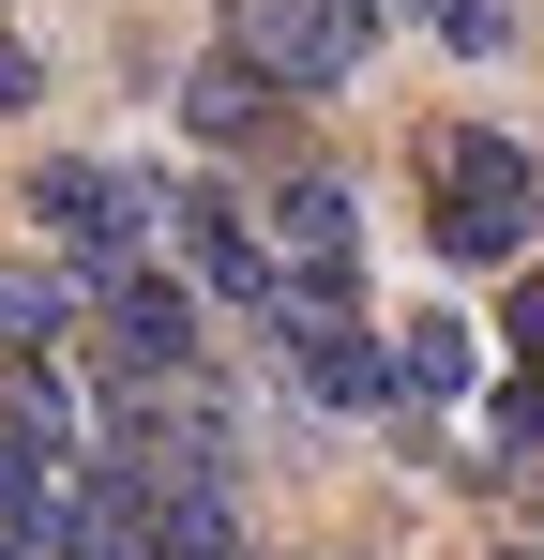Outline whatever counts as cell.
Masks as SVG:
<instances>
[{"label": "cell", "mask_w": 544, "mask_h": 560, "mask_svg": "<svg viewBox=\"0 0 544 560\" xmlns=\"http://www.w3.org/2000/svg\"><path fill=\"white\" fill-rule=\"evenodd\" d=\"M484 378V334L453 318V303H424V318H393V409H453Z\"/></svg>", "instance_id": "9"}, {"label": "cell", "mask_w": 544, "mask_h": 560, "mask_svg": "<svg viewBox=\"0 0 544 560\" xmlns=\"http://www.w3.org/2000/svg\"><path fill=\"white\" fill-rule=\"evenodd\" d=\"M258 258H272V288H348L363 273V197L333 167H287L258 197Z\"/></svg>", "instance_id": "7"}, {"label": "cell", "mask_w": 544, "mask_h": 560, "mask_svg": "<svg viewBox=\"0 0 544 560\" xmlns=\"http://www.w3.org/2000/svg\"><path fill=\"white\" fill-rule=\"evenodd\" d=\"M424 31H439L453 61H499V46H515V0H439Z\"/></svg>", "instance_id": "12"}, {"label": "cell", "mask_w": 544, "mask_h": 560, "mask_svg": "<svg viewBox=\"0 0 544 560\" xmlns=\"http://www.w3.org/2000/svg\"><path fill=\"white\" fill-rule=\"evenodd\" d=\"M378 15H439V0H378Z\"/></svg>", "instance_id": "15"}, {"label": "cell", "mask_w": 544, "mask_h": 560, "mask_svg": "<svg viewBox=\"0 0 544 560\" xmlns=\"http://www.w3.org/2000/svg\"><path fill=\"white\" fill-rule=\"evenodd\" d=\"M424 228H439V258H469V273H515L530 228H544V167L515 137H484V121H439L424 137Z\"/></svg>", "instance_id": "1"}, {"label": "cell", "mask_w": 544, "mask_h": 560, "mask_svg": "<svg viewBox=\"0 0 544 560\" xmlns=\"http://www.w3.org/2000/svg\"><path fill=\"white\" fill-rule=\"evenodd\" d=\"M515 560H530V546H515Z\"/></svg>", "instance_id": "16"}, {"label": "cell", "mask_w": 544, "mask_h": 560, "mask_svg": "<svg viewBox=\"0 0 544 560\" xmlns=\"http://www.w3.org/2000/svg\"><path fill=\"white\" fill-rule=\"evenodd\" d=\"M499 334H515V364H544V273H515V303H499Z\"/></svg>", "instance_id": "13"}, {"label": "cell", "mask_w": 544, "mask_h": 560, "mask_svg": "<svg viewBox=\"0 0 544 560\" xmlns=\"http://www.w3.org/2000/svg\"><path fill=\"white\" fill-rule=\"evenodd\" d=\"M272 364H287V394L303 409H393V334L363 318L348 288H272Z\"/></svg>", "instance_id": "2"}, {"label": "cell", "mask_w": 544, "mask_h": 560, "mask_svg": "<svg viewBox=\"0 0 544 560\" xmlns=\"http://www.w3.org/2000/svg\"><path fill=\"white\" fill-rule=\"evenodd\" d=\"M15 212H31V228L76 258V288H91V273H121V258L152 243V228H137V183H121V167H91V152H46Z\"/></svg>", "instance_id": "6"}, {"label": "cell", "mask_w": 544, "mask_h": 560, "mask_svg": "<svg viewBox=\"0 0 544 560\" xmlns=\"http://www.w3.org/2000/svg\"><path fill=\"white\" fill-rule=\"evenodd\" d=\"M137 228L167 243V273H197L212 303H272V258H258V212L227 183H137Z\"/></svg>", "instance_id": "4"}, {"label": "cell", "mask_w": 544, "mask_h": 560, "mask_svg": "<svg viewBox=\"0 0 544 560\" xmlns=\"http://www.w3.org/2000/svg\"><path fill=\"white\" fill-rule=\"evenodd\" d=\"M469 469H484L499 500H530V485H544V364H515V378H499V409H484V455H469Z\"/></svg>", "instance_id": "10"}, {"label": "cell", "mask_w": 544, "mask_h": 560, "mask_svg": "<svg viewBox=\"0 0 544 560\" xmlns=\"http://www.w3.org/2000/svg\"><path fill=\"white\" fill-rule=\"evenodd\" d=\"M227 46H258V61H272V92L303 106V92H348V77H363L378 0H227Z\"/></svg>", "instance_id": "5"}, {"label": "cell", "mask_w": 544, "mask_h": 560, "mask_svg": "<svg viewBox=\"0 0 544 560\" xmlns=\"http://www.w3.org/2000/svg\"><path fill=\"white\" fill-rule=\"evenodd\" d=\"M76 409H61V378L31 364V394H0V530H15V546L46 560L61 546V515H76Z\"/></svg>", "instance_id": "3"}, {"label": "cell", "mask_w": 544, "mask_h": 560, "mask_svg": "<svg viewBox=\"0 0 544 560\" xmlns=\"http://www.w3.org/2000/svg\"><path fill=\"white\" fill-rule=\"evenodd\" d=\"M46 92V61H31V31H0V106H31Z\"/></svg>", "instance_id": "14"}, {"label": "cell", "mask_w": 544, "mask_h": 560, "mask_svg": "<svg viewBox=\"0 0 544 560\" xmlns=\"http://www.w3.org/2000/svg\"><path fill=\"white\" fill-rule=\"evenodd\" d=\"M272 61L258 46H212V61H197V77H181V121H197V137H212V152H243V137H272Z\"/></svg>", "instance_id": "8"}, {"label": "cell", "mask_w": 544, "mask_h": 560, "mask_svg": "<svg viewBox=\"0 0 544 560\" xmlns=\"http://www.w3.org/2000/svg\"><path fill=\"white\" fill-rule=\"evenodd\" d=\"M61 334H76V288L61 273H0V364H46Z\"/></svg>", "instance_id": "11"}]
</instances>
